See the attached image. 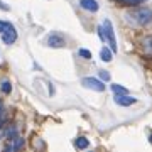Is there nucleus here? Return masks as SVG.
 I'll list each match as a JSON object with an SVG mask.
<instances>
[{"label": "nucleus", "instance_id": "obj_17", "mask_svg": "<svg viewBox=\"0 0 152 152\" xmlns=\"http://www.w3.org/2000/svg\"><path fill=\"white\" fill-rule=\"evenodd\" d=\"M100 78L105 80V81H108L110 80V73H107V71H100Z\"/></svg>", "mask_w": 152, "mask_h": 152}, {"label": "nucleus", "instance_id": "obj_14", "mask_svg": "<svg viewBox=\"0 0 152 152\" xmlns=\"http://www.w3.org/2000/svg\"><path fill=\"white\" fill-rule=\"evenodd\" d=\"M14 26H12L10 22H4V20H0V34L2 32H5V31H9V29H12Z\"/></svg>", "mask_w": 152, "mask_h": 152}, {"label": "nucleus", "instance_id": "obj_7", "mask_svg": "<svg viewBox=\"0 0 152 152\" xmlns=\"http://www.w3.org/2000/svg\"><path fill=\"white\" fill-rule=\"evenodd\" d=\"M80 5H81L85 10H90V12H96L98 10V2L96 0H80Z\"/></svg>", "mask_w": 152, "mask_h": 152}, {"label": "nucleus", "instance_id": "obj_6", "mask_svg": "<svg viewBox=\"0 0 152 152\" xmlns=\"http://www.w3.org/2000/svg\"><path fill=\"white\" fill-rule=\"evenodd\" d=\"M15 39H17V32H15V29L12 27V29H9V31H5V32H2V41L5 44H14L15 42Z\"/></svg>", "mask_w": 152, "mask_h": 152}, {"label": "nucleus", "instance_id": "obj_3", "mask_svg": "<svg viewBox=\"0 0 152 152\" xmlns=\"http://www.w3.org/2000/svg\"><path fill=\"white\" fill-rule=\"evenodd\" d=\"M81 85L85 88H90V90H95V91H105V85L96 78H83Z\"/></svg>", "mask_w": 152, "mask_h": 152}, {"label": "nucleus", "instance_id": "obj_1", "mask_svg": "<svg viewBox=\"0 0 152 152\" xmlns=\"http://www.w3.org/2000/svg\"><path fill=\"white\" fill-rule=\"evenodd\" d=\"M127 17H129V20H132L137 26H147L152 20V10L147 9V7H139L135 10L129 12Z\"/></svg>", "mask_w": 152, "mask_h": 152}, {"label": "nucleus", "instance_id": "obj_5", "mask_svg": "<svg viewBox=\"0 0 152 152\" xmlns=\"http://www.w3.org/2000/svg\"><path fill=\"white\" fill-rule=\"evenodd\" d=\"M48 46H51V48H61V46H64V37L58 32L51 34L48 37Z\"/></svg>", "mask_w": 152, "mask_h": 152}, {"label": "nucleus", "instance_id": "obj_4", "mask_svg": "<svg viewBox=\"0 0 152 152\" xmlns=\"http://www.w3.org/2000/svg\"><path fill=\"white\" fill-rule=\"evenodd\" d=\"M137 100L135 98L129 96L127 93H124V95H115V103L120 105V107H130V105H134Z\"/></svg>", "mask_w": 152, "mask_h": 152}, {"label": "nucleus", "instance_id": "obj_15", "mask_svg": "<svg viewBox=\"0 0 152 152\" xmlns=\"http://www.w3.org/2000/svg\"><path fill=\"white\" fill-rule=\"evenodd\" d=\"M78 54L81 56V58H85V59H91V53H90L88 49H80Z\"/></svg>", "mask_w": 152, "mask_h": 152}, {"label": "nucleus", "instance_id": "obj_12", "mask_svg": "<svg viewBox=\"0 0 152 152\" xmlns=\"http://www.w3.org/2000/svg\"><path fill=\"white\" fill-rule=\"evenodd\" d=\"M118 4H122V5H139V4H142L144 0H117Z\"/></svg>", "mask_w": 152, "mask_h": 152}, {"label": "nucleus", "instance_id": "obj_2", "mask_svg": "<svg viewBox=\"0 0 152 152\" xmlns=\"http://www.w3.org/2000/svg\"><path fill=\"white\" fill-rule=\"evenodd\" d=\"M102 31H103L105 41L110 44V49H112V53H117V39H115L113 26H112V22H110L108 19H107V20H103V24H102Z\"/></svg>", "mask_w": 152, "mask_h": 152}, {"label": "nucleus", "instance_id": "obj_9", "mask_svg": "<svg viewBox=\"0 0 152 152\" xmlns=\"http://www.w3.org/2000/svg\"><path fill=\"white\" fill-rule=\"evenodd\" d=\"M100 56H102V59H103L105 63H108V61H112V56H113V53H112V49L103 48L102 51H100Z\"/></svg>", "mask_w": 152, "mask_h": 152}, {"label": "nucleus", "instance_id": "obj_13", "mask_svg": "<svg viewBox=\"0 0 152 152\" xmlns=\"http://www.w3.org/2000/svg\"><path fill=\"white\" fill-rule=\"evenodd\" d=\"M112 90L115 91V95H124V93H127V88L120 86V85H112Z\"/></svg>", "mask_w": 152, "mask_h": 152}, {"label": "nucleus", "instance_id": "obj_10", "mask_svg": "<svg viewBox=\"0 0 152 152\" xmlns=\"http://www.w3.org/2000/svg\"><path fill=\"white\" fill-rule=\"evenodd\" d=\"M75 145L78 147V149H86V147L90 145V142H88V139H85V137H80V139H76Z\"/></svg>", "mask_w": 152, "mask_h": 152}, {"label": "nucleus", "instance_id": "obj_16", "mask_svg": "<svg viewBox=\"0 0 152 152\" xmlns=\"http://www.w3.org/2000/svg\"><path fill=\"white\" fill-rule=\"evenodd\" d=\"M2 90H4V93H10V91H12L10 83H9V81H4V83H2Z\"/></svg>", "mask_w": 152, "mask_h": 152}, {"label": "nucleus", "instance_id": "obj_8", "mask_svg": "<svg viewBox=\"0 0 152 152\" xmlns=\"http://www.w3.org/2000/svg\"><path fill=\"white\" fill-rule=\"evenodd\" d=\"M142 46H144V51H145L147 54H152V36H147L142 41Z\"/></svg>", "mask_w": 152, "mask_h": 152}, {"label": "nucleus", "instance_id": "obj_11", "mask_svg": "<svg viewBox=\"0 0 152 152\" xmlns=\"http://www.w3.org/2000/svg\"><path fill=\"white\" fill-rule=\"evenodd\" d=\"M22 144H24V140L17 137V140H15V142H12L10 145L7 147V151H17V149H20V147H22Z\"/></svg>", "mask_w": 152, "mask_h": 152}]
</instances>
